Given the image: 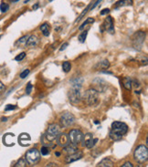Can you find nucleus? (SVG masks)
Returning <instances> with one entry per match:
<instances>
[{"instance_id": "obj_42", "label": "nucleus", "mask_w": 148, "mask_h": 167, "mask_svg": "<svg viewBox=\"0 0 148 167\" xmlns=\"http://www.w3.org/2000/svg\"><path fill=\"white\" fill-rule=\"evenodd\" d=\"M38 4H36L35 6H33V9H34V10L38 9Z\"/></svg>"}, {"instance_id": "obj_32", "label": "nucleus", "mask_w": 148, "mask_h": 167, "mask_svg": "<svg viewBox=\"0 0 148 167\" xmlns=\"http://www.w3.org/2000/svg\"><path fill=\"white\" fill-rule=\"evenodd\" d=\"M32 89H33V86L31 84V82H29L28 84H27V87H26V93L27 94H30L31 92H32Z\"/></svg>"}, {"instance_id": "obj_45", "label": "nucleus", "mask_w": 148, "mask_h": 167, "mask_svg": "<svg viewBox=\"0 0 148 167\" xmlns=\"http://www.w3.org/2000/svg\"><path fill=\"white\" fill-rule=\"evenodd\" d=\"M94 123H95V124H98V123H99V122H98V121H95V122H94Z\"/></svg>"}, {"instance_id": "obj_44", "label": "nucleus", "mask_w": 148, "mask_h": 167, "mask_svg": "<svg viewBox=\"0 0 148 167\" xmlns=\"http://www.w3.org/2000/svg\"><path fill=\"white\" fill-rule=\"evenodd\" d=\"M55 155H56V156H60V152H55Z\"/></svg>"}, {"instance_id": "obj_39", "label": "nucleus", "mask_w": 148, "mask_h": 167, "mask_svg": "<svg viewBox=\"0 0 148 167\" xmlns=\"http://www.w3.org/2000/svg\"><path fill=\"white\" fill-rule=\"evenodd\" d=\"M101 2H102V0H97V1H96L95 3H94V5H93V6H91V9H93V8H96V6H98V5H99V4L101 3Z\"/></svg>"}, {"instance_id": "obj_25", "label": "nucleus", "mask_w": 148, "mask_h": 167, "mask_svg": "<svg viewBox=\"0 0 148 167\" xmlns=\"http://www.w3.org/2000/svg\"><path fill=\"white\" fill-rule=\"evenodd\" d=\"M92 23H94V18H91V17L87 18L86 21H84V22L82 23V25L79 27V29H80V30H82V29H84V27H86L87 24H92Z\"/></svg>"}, {"instance_id": "obj_40", "label": "nucleus", "mask_w": 148, "mask_h": 167, "mask_svg": "<svg viewBox=\"0 0 148 167\" xmlns=\"http://www.w3.org/2000/svg\"><path fill=\"white\" fill-rule=\"evenodd\" d=\"M128 166H129V167H133V164H132L130 162H127V163H125L124 164L122 165V167H128Z\"/></svg>"}, {"instance_id": "obj_36", "label": "nucleus", "mask_w": 148, "mask_h": 167, "mask_svg": "<svg viewBox=\"0 0 148 167\" xmlns=\"http://www.w3.org/2000/svg\"><path fill=\"white\" fill-rule=\"evenodd\" d=\"M109 12H110V9H109V8H104V9H103L102 11H101V15L104 16V15H106V14H108Z\"/></svg>"}, {"instance_id": "obj_31", "label": "nucleus", "mask_w": 148, "mask_h": 167, "mask_svg": "<svg viewBox=\"0 0 148 167\" xmlns=\"http://www.w3.org/2000/svg\"><path fill=\"white\" fill-rule=\"evenodd\" d=\"M50 152V150L49 147H46V146H43V147H41V150H40V154H41L42 155H48L49 154Z\"/></svg>"}, {"instance_id": "obj_19", "label": "nucleus", "mask_w": 148, "mask_h": 167, "mask_svg": "<svg viewBox=\"0 0 148 167\" xmlns=\"http://www.w3.org/2000/svg\"><path fill=\"white\" fill-rule=\"evenodd\" d=\"M98 167H112L113 166V163L111 161L110 159L108 158H105L103 160H102L98 164H97Z\"/></svg>"}, {"instance_id": "obj_38", "label": "nucleus", "mask_w": 148, "mask_h": 167, "mask_svg": "<svg viewBox=\"0 0 148 167\" xmlns=\"http://www.w3.org/2000/svg\"><path fill=\"white\" fill-rule=\"evenodd\" d=\"M68 46H69V44L67 43V42H66V43H64V44H62V45H61V47H60V48H59V50H60V51H63V50H64L65 48H66L67 47H68Z\"/></svg>"}, {"instance_id": "obj_33", "label": "nucleus", "mask_w": 148, "mask_h": 167, "mask_svg": "<svg viewBox=\"0 0 148 167\" xmlns=\"http://www.w3.org/2000/svg\"><path fill=\"white\" fill-rule=\"evenodd\" d=\"M25 57H26V53H25V52H21L19 55L17 56V57L15 58V59H16L17 61H21L22 59H25Z\"/></svg>"}, {"instance_id": "obj_6", "label": "nucleus", "mask_w": 148, "mask_h": 167, "mask_svg": "<svg viewBox=\"0 0 148 167\" xmlns=\"http://www.w3.org/2000/svg\"><path fill=\"white\" fill-rule=\"evenodd\" d=\"M145 34L143 31H138L133 35L132 42H133V48H135V50H140L141 48H142L145 42Z\"/></svg>"}, {"instance_id": "obj_30", "label": "nucleus", "mask_w": 148, "mask_h": 167, "mask_svg": "<svg viewBox=\"0 0 148 167\" xmlns=\"http://www.w3.org/2000/svg\"><path fill=\"white\" fill-rule=\"evenodd\" d=\"M9 9V5L6 3H2L0 5V10H1L2 13H6V11H8Z\"/></svg>"}, {"instance_id": "obj_21", "label": "nucleus", "mask_w": 148, "mask_h": 167, "mask_svg": "<svg viewBox=\"0 0 148 167\" xmlns=\"http://www.w3.org/2000/svg\"><path fill=\"white\" fill-rule=\"evenodd\" d=\"M40 30L43 33L45 37H49L50 36V29H49V25L47 23H44L43 25L40 26Z\"/></svg>"}, {"instance_id": "obj_23", "label": "nucleus", "mask_w": 148, "mask_h": 167, "mask_svg": "<svg viewBox=\"0 0 148 167\" xmlns=\"http://www.w3.org/2000/svg\"><path fill=\"white\" fill-rule=\"evenodd\" d=\"M123 82H124V87L126 89L130 90V89H132V81H131L130 78L125 77V78L123 80Z\"/></svg>"}, {"instance_id": "obj_2", "label": "nucleus", "mask_w": 148, "mask_h": 167, "mask_svg": "<svg viewBox=\"0 0 148 167\" xmlns=\"http://www.w3.org/2000/svg\"><path fill=\"white\" fill-rule=\"evenodd\" d=\"M83 100L89 106H96L100 101L99 92L94 88L87 89L83 95Z\"/></svg>"}, {"instance_id": "obj_27", "label": "nucleus", "mask_w": 148, "mask_h": 167, "mask_svg": "<svg viewBox=\"0 0 148 167\" xmlns=\"http://www.w3.org/2000/svg\"><path fill=\"white\" fill-rule=\"evenodd\" d=\"M62 68H63V71L65 72H69L71 71V64L70 63L69 61H65V62H63V64H62Z\"/></svg>"}, {"instance_id": "obj_16", "label": "nucleus", "mask_w": 148, "mask_h": 167, "mask_svg": "<svg viewBox=\"0 0 148 167\" xmlns=\"http://www.w3.org/2000/svg\"><path fill=\"white\" fill-rule=\"evenodd\" d=\"M38 44V38L36 36H34V35H32V36H29L28 40H27L26 46L29 48H35L37 47Z\"/></svg>"}, {"instance_id": "obj_13", "label": "nucleus", "mask_w": 148, "mask_h": 167, "mask_svg": "<svg viewBox=\"0 0 148 167\" xmlns=\"http://www.w3.org/2000/svg\"><path fill=\"white\" fill-rule=\"evenodd\" d=\"M93 88L95 89L97 92H104L106 88V82L102 79H96L93 80Z\"/></svg>"}, {"instance_id": "obj_47", "label": "nucleus", "mask_w": 148, "mask_h": 167, "mask_svg": "<svg viewBox=\"0 0 148 167\" xmlns=\"http://www.w3.org/2000/svg\"><path fill=\"white\" fill-rule=\"evenodd\" d=\"M122 1H124V0H122Z\"/></svg>"}, {"instance_id": "obj_35", "label": "nucleus", "mask_w": 148, "mask_h": 167, "mask_svg": "<svg viewBox=\"0 0 148 167\" xmlns=\"http://www.w3.org/2000/svg\"><path fill=\"white\" fill-rule=\"evenodd\" d=\"M17 109V106L15 105H11V104H8V105H6V108H5V110L6 111H8V110H15Z\"/></svg>"}, {"instance_id": "obj_22", "label": "nucleus", "mask_w": 148, "mask_h": 167, "mask_svg": "<svg viewBox=\"0 0 148 167\" xmlns=\"http://www.w3.org/2000/svg\"><path fill=\"white\" fill-rule=\"evenodd\" d=\"M12 133H8L6 134L3 138V141H4V144H6V146H11V145H14V142H13V139L9 140V137Z\"/></svg>"}, {"instance_id": "obj_8", "label": "nucleus", "mask_w": 148, "mask_h": 167, "mask_svg": "<svg viewBox=\"0 0 148 167\" xmlns=\"http://www.w3.org/2000/svg\"><path fill=\"white\" fill-rule=\"evenodd\" d=\"M83 138V133L82 131H80L78 129H73L70 131L69 133V139L70 142L75 145H78L80 142H82Z\"/></svg>"}, {"instance_id": "obj_43", "label": "nucleus", "mask_w": 148, "mask_h": 167, "mask_svg": "<svg viewBox=\"0 0 148 167\" xmlns=\"http://www.w3.org/2000/svg\"><path fill=\"white\" fill-rule=\"evenodd\" d=\"M2 122H6V120H8V118H6V117H2Z\"/></svg>"}, {"instance_id": "obj_37", "label": "nucleus", "mask_w": 148, "mask_h": 167, "mask_svg": "<svg viewBox=\"0 0 148 167\" xmlns=\"http://www.w3.org/2000/svg\"><path fill=\"white\" fill-rule=\"evenodd\" d=\"M5 89H6V87H5V85L3 84L2 82H0V94H1V93H3V92H5Z\"/></svg>"}, {"instance_id": "obj_7", "label": "nucleus", "mask_w": 148, "mask_h": 167, "mask_svg": "<svg viewBox=\"0 0 148 167\" xmlns=\"http://www.w3.org/2000/svg\"><path fill=\"white\" fill-rule=\"evenodd\" d=\"M74 122H75V117L70 112L63 113L59 118V124H60V126L63 128L71 126V125L74 123Z\"/></svg>"}, {"instance_id": "obj_9", "label": "nucleus", "mask_w": 148, "mask_h": 167, "mask_svg": "<svg viewBox=\"0 0 148 167\" xmlns=\"http://www.w3.org/2000/svg\"><path fill=\"white\" fill-rule=\"evenodd\" d=\"M82 92H80V88H74L71 87L70 93H69V99L70 101L73 104H78L80 100H82Z\"/></svg>"}, {"instance_id": "obj_28", "label": "nucleus", "mask_w": 148, "mask_h": 167, "mask_svg": "<svg viewBox=\"0 0 148 167\" xmlns=\"http://www.w3.org/2000/svg\"><path fill=\"white\" fill-rule=\"evenodd\" d=\"M91 5H92V3L89 4V6H87V8H86L84 9V11H83V12H82V14H80V17H78V18H77L76 20H75V23L79 22V21H80V19H82V17H83L85 16V14H86L87 12H88V10H89V8H91Z\"/></svg>"}, {"instance_id": "obj_14", "label": "nucleus", "mask_w": 148, "mask_h": 167, "mask_svg": "<svg viewBox=\"0 0 148 167\" xmlns=\"http://www.w3.org/2000/svg\"><path fill=\"white\" fill-rule=\"evenodd\" d=\"M82 157V152H74V154L67 156L65 158V162L67 164H71V163L77 161V160H80Z\"/></svg>"}, {"instance_id": "obj_10", "label": "nucleus", "mask_w": 148, "mask_h": 167, "mask_svg": "<svg viewBox=\"0 0 148 167\" xmlns=\"http://www.w3.org/2000/svg\"><path fill=\"white\" fill-rule=\"evenodd\" d=\"M82 142L83 143H82V146H86L87 148H92L94 144H95L97 142H98V139H93V136L91 133H87L85 136L83 135V138Z\"/></svg>"}, {"instance_id": "obj_15", "label": "nucleus", "mask_w": 148, "mask_h": 167, "mask_svg": "<svg viewBox=\"0 0 148 167\" xmlns=\"http://www.w3.org/2000/svg\"><path fill=\"white\" fill-rule=\"evenodd\" d=\"M30 140H31V138L28 133H21L18 137L19 143L21 145H23V146H28L29 144V142H30Z\"/></svg>"}, {"instance_id": "obj_29", "label": "nucleus", "mask_w": 148, "mask_h": 167, "mask_svg": "<svg viewBox=\"0 0 148 167\" xmlns=\"http://www.w3.org/2000/svg\"><path fill=\"white\" fill-rule=\"evenodd\" d=\"M29 38V36H24L22 38H20L18 40H17V42L16 43L17 45H19V46H21V45H26L27 43V40H28Z\"/></svg>"}, {"instance_id": "obj_41", "label": "nucleus", "mask_w": 148, "mask_h": 167, "mask_svg": "<svg viewBox=\"0 0 148 167\" xmlns=\"http://www.w3.org/2000/svg\"><path fill=\"white\" fill-rule=\"evenodd\" d=\"M47 166H57V164H53V163H50V164H47Z\"/></svg>"}, {"instance_id": "obj_24", "label": "nucleus", "mask_w": 148, "mask_h": 167, "mask_svg": "<svg viewBox=\"0 0 148 167\" xmlns=\"http://www.w3.org/2000/svg\"><path fill=\"white\" fill-rule=\"evenodd\" d=\"M87 34H88V30H84V31H82V33L79 35L78 38H79L80 43H84L85 42V39L87 38Z\"/></svg>"}, {"instance_id": "obj_20", "label": "nucleus", "mask_w": 148, "mask_h": 167, "mask_svg": "<svg viewBox=\"0 0 148 167\" xmlns=\"http://www.w3.org/2000/svg\"><path fill=\"white\" fill-rule=\"evenodd\" d=\"M109 67H110L109 61L107 59H104L103 61L99 62V63L95 66V68H97V69H106V68H108Z\"/></svg>"}, {"instance_id": "obj_18", "label": "nucleus", "mask_w": 148, "mask_h": 167, "mask_svg": "<svg viewBox=\"0 0 148 167\" xmlns=\"http://www.w3.org/2000/svg\"><path fill=\"white\" fill-rule=\"evenodd\" d=\"M63 148H64V150L67 154H74V152H78V150H79L77 145L73 144V143H69L68 145H66Z\"/></svg>"}, {"instance_id": "obj_3", "label": "nucleus", "mask_w": 148, "mask_h": 167, "mask_svg": "<svg viewBox=\"0 0 148 167\" xmlns=\"http://www.w3.org/2000/svg\"><path fill=\"white\" fill-rule=\"evenodd\" d=\"M133 158L139 164H143L146 162L148 159V149L146 146L144 144L139 145L135 149V151H134Z\"/></svg>"}, {"instance_id": "obj_1", "label": "nucleus", "mask_w": 148, "mask_h": 167, "mask_svg": "<svg viewBox=\"0 0 148 167\" xmlns=\"http://www.w3.org/2000/svg\"><path fill=\"white\" fill-rule=\"evenodd\" d=\"M128 131V126L124 122H114L112 124V130L110 131V138L113 141H120L123 136Z\"/></svg>"}, {"instance_id": "obj_11", "label": "nucleus", "mask_w": 148, "mask_h": 167, "mask_svg": "<svg viewBox=\"0 0 148 167\" xmlns=\"http://www.w3.org/2000/svg\"><path fill=\"white\" fill-rule=\"evenodd\" d=\"M101 30H102V31L106 30V31H108L110 34H114L113 22H112V18L111 17H107V18H105Z\"/></svg>"}, {"instance_id": "obj_34", "label": "nucleus", "mask_w": 148, "mask_h": 167, "mask_svg": "<svg viewBox=\"0 0 148 167\" xmlns=\"http://www.w3.org/2000/svg\"><path fill=\"white\" fill-rule=\"evenodd\" d=\"M29 72H30L29 69H25V71H24L23 72H21V74H20V78H21V79H25L27 76L29 74Z\"/></svg>"}, {"instance_id": "obj_17", "label": "nucleus", "mask_w": 148, "mask_h": 167, "mask_svg": "<svg viewBox=\"0 0 148 167\" xmlns=\"http://www.w3.org/2000/svg\"><path fill=\"white\" fill-rule=\"evenodd\" d=\"M83 80H83L82 77H76V78L72 79V80H71V87H74V88H80V89H82Z\"/></svg>"}, {"instance_id": "obj_4", "label": "nucleus", "mask_w": 148, "mask_h": 167, "mask_svg": "<svg viewBox=\"0 0 148 167\" xmlns=\"http://www.w3.org/2000/svg\"><path fill=\"white\" fill-rule=\"evenodd\" d=\"M25 159L28 164L31 166L36 165L40 160V152L37 149H30L27 152Z\"/></svg>"}, {"instance_id": "obj_46", "label": "nucleus", "mask_w": 148, "mask_h": 167, "mask_svg": "<svg viewBox=\"0 0 148 167\" xmlns=\"http://www.w3.org/2000/svg\"><path fill=\"white\" fill-rule=\"evenodd\" d=\"M49 1H50V2H51V1H53V0H49Z\"/></svg>"}, {"instance_id": "obj_5", "label": "nucleus", "mask_w": 148, "mask_h": 167, "mask_svg": "<svg viewBox=\"0 0 148 167\" xmlns=\"http://www.w3.org/2000/svg\"><path fill=\"white\" fill-rule=\"evenodd\" d=\"M60 133V128L58 124L56 123H52L50 124L48 130H47V133L46 134L44 135V137L47 139V141L48 142H52L54 141L57 135Z\"/></svg>"}, {"instance_id": "obj_12", "label": "nucleus", "mask_w": 148, "mask_h": 167, "mask_svg": "<svg viewBox=\"0 0 148 167\" xmlns=\"http://www.w3.org/2000/svg\"><path fill=\"white\" fill-rule=\"evenodd\" d=\"M56 140L58 143V145L60 146V147H65L66 145H68L70 143V139H69V135L66 133H59L56 137Z\"/></svg>"}, {"instance_id": "obj_26", "label": "nucleus", "mask_w": 148, "mask_h": 167, "mask_svg": "<svg viewBox=\"0 0 148 167\" xmlns=\"http://www.w3.org/2000/svg\"><path fill=\"white\" fill-rule=\"evenodd\" d=\"M27 164H28V163H27L26 160L21 158V159H19L18 161L16 163V164L14 166L15 167H25V166H27Z\"/></svg>"}]
</instances>
